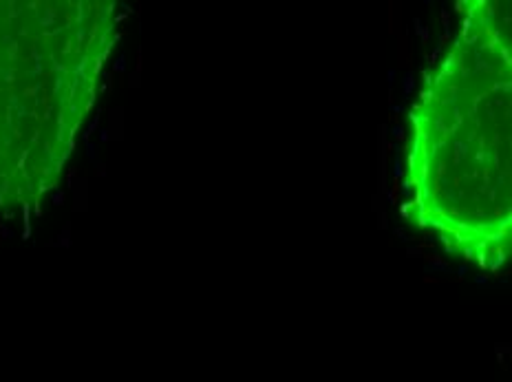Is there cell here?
Returning <instances> with one entry per match:
<instances>
[{
	"instance_id": "1",
	"label": "cell",
	"mask_w": 512,
	"mask_h": 382,
	"mask_svg": "<svg viewBox=\"0 0 512 382\" xmlns=\"http://www.w3.org/2000/svg\"><path fill=\"white\" fill-rule=\"evenodd\" d=\"M510 18L471 3L409 115L407 215L444 248L497 272L510 257Z\"/></svg>"
},
{
	"instance_id": "2",
	"label": "cell",
	"mask_w": 512,
	"mask_h": 382,
	"mask_svg": "<svg viewBox=\"0 0 512 382\" xmlns=\"http://www.w3.org/2000/svg\"><path fill=\"white\" fill-rule=\"evenodd\" d=\"M115 42L109 0H0V217L60 184Z\"/></svg>"
}]
</instances>
